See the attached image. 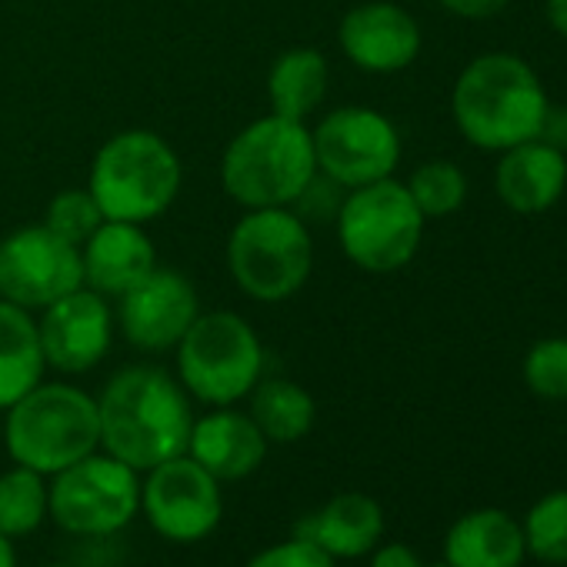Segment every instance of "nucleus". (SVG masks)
Segmentation results:
<instances>
[{
	"label": "nucleus",
	"mask_w": 567,
	"mask_h": 567,
	"mask_svg": "<svg viewBox=\"0 0 567 567\" xmlns=\"http://www.w3.org/2000/svg\"><path fill=\"white\" fill-rule=\"evenodd\" d=\"M97 417L101 447L137 474L187 454L190 398L164 368L134 364L117 371L97 398Z\"/></svg>",
	"instance_id": "nucleus-1"
},
{
	"label": "nucleus",
	"mask_w": 567,
	"mask_h": 567,
	"mask_svg": "<svg viewBox=\"0 0 567 567\" xmlns=\"http://www.w3.org/2000/svg\"><path fill=\"white\" fill-rule=\"evenodd\" d=\"M550 101L537 71L511 54L491 51L474 58L454 84L451 111L461 137L477 151H511L540 134Z\"/></svg>",
	"instance_id": "nucleus-2"
},
{
	"label": "nucleus",
	"mask_w": 567,
	"mask_h": 567,
	"mask_svg": "<svg viewBox=\"0 0 567 567\" xmlns=\"http://www.w3.org/2000/svg\"><path fill=\"white\" fill-rule=\"evenodd\" d=\"M318 174L315 137L305 121L260 117L247 124L224 151V190L247 210L295 204Z\"/></svg>",
	"instance_id": "nucleus-3"
},
{
	"label": "nucleus",
	"mask_w": 567,
	"mask_h": 567,
	"mask_svg": "<svg viewBox=\"0 0 567 567\" xmlns=\"http://www.w3.org/2000/svg\"><path fill=\"white\" fill-rule=\"evenodd\" d=\"M4 444L14 464L54 477L101 447L97 401L74 384H38L8 408Z\"/></svg>",
	"instance_id": "nucleus-4"
},
{
	"label": "nucleus",
	"mask_w": 567,
	"mask_h": 567,
	"mask_svg": "<svg viewBox=\"0 0 567 567\" xmlns=\"http://www.w3.org/2000/svg\"><path fill=\"white\" fill-rule=\"evenodd\" d=\"M315 264V244L301 214L288 207L247 210L227 240V267L237 288L264 305L295 298Z\"/></svg>",
	"instance_id": "nucleus-5"
},
{
	"label": "nucleus",
	"mask_w": 567,
	"mask_h": 567,
	"mask_svg": "<svg viewBox=\"0 0 567 567\" xmlns=\"http://www.w3.org/2000/svg\"><path fill=\"white\" fill-rule=\"evenodd\" d=\"M87 190L107 220L144 224L174 204L181 190V161L161 134L124 131L97 151Z\"/></svg>",
	"instance_id": "nucleus-6"
},
{
	"label": "nucleus",
	"mask_w": 567,
	"mask_h": 567,
	"mask_svg": "<svg viewBox=\"0 0 567 567\" xmlns=\"http://www.w3.org/2000/svg\"><path fill=\"white\" fill-rule=\"evenodd\" d=\"M177 374L190 398L230 408L264 374V348L254 328L234 311L197 315L177 344Z\"/></svg>",
	"instance_id": "nucleus-7"
},
{
	"label": "nucleus",
	"mask_w": 567,
	"mask_h": 567,
	"mask_svg": "<svg viewBox=\"0 0 567 567\" xmlns=\"http://www.w3.org/2000/svg\"><path fill=\"white\" fill-rule=\"evenodd\" d=\"M427 217L417 210L408 184L384 177L354 187L338 210V237L344 254L371 274L408 267L421 247Z\"/></svg>",
	"instance_id": "nucleus-8"
},
{
	"label": "nucleus",
	"mask_w": 567,
	"mask_h": 567,
	"mask_svg": "<svg viewBox=\"0 0 567 567\" xmlns=\"http://www.w3.org/2000/svg\"><path fill=\"white\" fill-rule=\"evenodd\" d=\"M54 524L81 540L121 534L141 514V477L114 454H87L48 484Z\"/></svg>",
	"instance_id": "nucleus-9"
},
{
	"label": "nucleus",
	"mask_w": 567,
	"mask_h": 567,
	"mask_svg": "<svg viewBox=\"0 0 567 567\" xmlns=\"http://www.w3.org/2000/svg\"><path fill=\"white\" fill-rule=\"evenodd\" d=\"M141 481V514L151 530L174 544H197L220 527L224 494L220 481L190 454H177Z\"/></svg>",
	"instance_id": "nucleus-10"
},
{
	"label": "nucleus",
	"mask_w": 567,
	"mask_h": 567,
	"mask_svg": "<svg viewBox=\"0 0 567 567\" xmlns=\"http://www.w3.org/2000/svg\"><path fill=\"white\" fill-rule=\"evenodd\" d=\"M84 288L81 247L58 237L48 224L24 227L0 240V298L24 308H51Z\"/></svg>",
	"instance_id": "nucleus-11"
},
{
	"label": "nucleus",
	"mask_w": 567,
	"mask_h": 567,
	"mask_svg": "<svg viewBox=\"0 0 567 567\" xmlns=\"http://www.w3.org/2000/svg\"><path fill=\"white\" fill-rule=\"evenodd\" d=\"M311 137L318 171L348 190L391 177L401 161V134L374 107H338Z\"/></svg>",
	"instance_id": "nucleus-12"
},
{
	"label": "nucleus",
	"mask_w": 567,
	"mask_h": 567,
	"mask_svg": "<svg viewBox=\"0 0 567 567\" xmlns=\"http://www.w3.org/2000/svg\"><path fill=\"white\" fill-rule=\"evenodd\" d=\"M197 315L194 284L171 267H154L144 280L121 295L124 338L147 354L177 348Z\"/></svg>",
	"instance_id": "nucleus-13"
},
{
	"label": "nucleus",
	"mask_w": 567,
	"mask_h": 567,
	"mask_svg": "<svg viewBox=\"0 0 567 567\" xmlns=\"http://www.w3.org/2000/svg\"><path fill=\"white\" fill-rule=\"evenodd\" d=\"M44 361L61 374H84L104 361L111 351V308L97 291L78 288L74 295L44 308V321L38 324Z\"/></svg>",
	"instance_id": "nucleus-14"
},
{
	"label": "nucleus",
	"mask_w": 567,
	"mask_h": 567,
	"mask_svg": "<svg viewBox=\"0 0 567 567\" xmlns=\"http://www.w3.org/2000/svg\"><path fill=\"white\" fill-rule=\"evenodd\" d=\"M338 41L351 64L368 74H398L421 54L417 21L391 0H371L348 11L338 28Z\"/></svg>",
	"instance_id": "nucleus-15"
},
{
	"label": "nucleus",
	"mask_w": 567,
	"mask_h": 567,
	"mask_svg": "<svg viewBox=\"0 0 567 567\" xmlns=\"http://www.w3.org/2000/svg\"><path fill=\"white\" fill-rule=\"evenodd\" d=\"M494 190L507 210L520 217H537L550 210L567 190V154L537 137L501 151Z\"/></svg>",
	"instance_id": "nucleus-16"
},
{
	"label": "nucleus",
	"mask_w": 567,
	"mask_h": 567,
	"mask_svg": "<svg viewBox=\"0 0 567 567\" xmlns=\"http://www.w3.org/2000/svg\"><path fill=\"white\" fill-rule=\"evenodd\" d=\"M267 447L270 441L260 434L254 417L234 408H217L204 417H194L187 441V454L220 484L250 477L264 464Z\"/></svg>",
	"instance_id": "nucleus-17"
},
{
	"label": "nucleus",
	"mask_w": 567,
	"mask_h": 567,
	"mask_svg": "<svg viewBox=\"0 0 567 567\" xmlns=\"http://www.w3.org/2000/svg\"><path fill=\"white\" fill-rule=\"evenodd\" d=\"M298 537H308L334 560L368 557L384 537V507L364 491H341L295 527Z\"/></svg>",
	"instance_id": "nucleus-18"
},
{
	"label": "nucleus",
	"mask_w": 567,
	"mask_h": 567,
	"mask_svg": "<svg viewBox=\"0 0 567 567\" xmlns=\"http://www.w3.org/2000/svg\"><path fill=\"white\" fill-rule=\"evenodd\" d=\"M84 280L97 295L121 298L157 267V254L141 224L104 220L84 244Z\"/></svg>",
	"instance_id": "nucleus-19"
},
{
	"label": "nucleus",
	"mask_w": 567,
	"mask_h": 567,
	"mask_svg": "<svg viewBox=\"0 0 567 567\" xmlns=\"http://www.w3.org/2000/svg\"><path fill=\"white\" fill-rule=\"evenodd\" d=\"M527 557L520 520L501 507L461 514L444 534L447 567H520Z\"/></svg>",
	"instance_id": "nucleus-20"
},
{
	"label": "nucleus",
	"mask_w": 567,
	"mask_h": 567,
	"mask_svg": "<svg viewBox=\"0 0 567 567\" xmlns=\"http://www.w3.org/2000/svg\"><path fill=\"white\" fill-rule=\"evenodd\" d=\"M44 368L48 361L31 311L0 298V411L38 388Z\"/></svg>",
	"instance_id": "nucleus-21"
},
{
	"label": "nucleus",
	"mask_w": 567,
	"mask_h": 567,
	"mask_svg": "<svg viewBox=\"0 0 567 567\" xmlns=\"http://www.w3.org/2000/svg\"><path fill=\"white\" fill-rule=\"evenodd\" d=\"M328 61L315 48L284 51L267 74V97L274 114L305 121L315 114L328 94Z\"/></svg>",
	"instance_id": "nucleus-22"
},
{
	"label": "nucleus",
	"mask_w": 567,
	"mask_h": 567,
	"mask_svg": "<svg viewBox=\"0 0 567 567\" xmlns=\"http://www.w3.org/2000/svg\"><path fill=\"white\" fill-rule=\"evenodd\" d=\"M250 417L270 444H295L311 434L318 404L288 378H264L250 391Z\"/></svg>",
	"instance_id": "nucleus-23"
},
{
	"label": "nucleus",
	"mask_w": 567,
	"mask_h": 567,
	"mask_svg": "<svg viewBox=\"0 0 567 567\" xmlns=\"http://www.w3.org/2000/svg\"><path fill=\"white\" fill-rule=\"evenodd\" d=\"M51 517L48 511V477L14 464L11 471L0 474V534L11 540L34 534L44 520Z\"/></svg>",
	"instance_id": "nucleus-24"
},
{
	"label": "nucleus",
	"mask_w": 567,
	"mask_h": 567,
	"mask_svg": "<svg viewBox=\"0 0 567 567\" xmlns=\"http://www.w3.org/2000/svg\"><path fill=\"white\" fill-rule=\"evenodd\" d=\"M520 530L530 557L544 564H567V487L537 497Z\"/></svg>",
	"instance_id": "nucleus-25"
},
{
	"label": "nucleus",
	"mask_w": 567,
	"mask_h": 567,
	"mask_svg": "<svg viewBox=\"0 0 567 567\" xmlns=\"http://www.w3.org/2000/svg\"><path fill=\"white\" fill-rule=\"evenodd\" d=\"M408 190H411L417 210L427 220H437V217H451V214H457L464 207V200H467V177L451 161H424L411 174Z\"/></svg>",
	"instance_id": "nucleus-26"
},
{
	"label": "nucleus",
	"mask_w": 567,
	"mask_h": 567,
	"mask_svg": "<svg viewBox=\"0 0 567 567\" xmlns=\"http://www.w3.org/2000/svg\"><path fill=\"white\" fill-rule=\"evenodd\" d=\"M524 384L540 401H567V338H540L520 364Z\"/></svg>",
	"instance_id": "nucleus-27"
},
{
	"label": "nucleus",
	"mask_w": 567,
	"mask_h": 567,
	"mask_svg": "<svg viewBox=\"0 0 567 567\" xmlns=\"http://www.w3.org/2000/svg\"><path fill=\"white\" fill-rule=\"evenodd\" d=\"M107 217H104V210H101V204L94 200V194L91 190H64V194H58L51 204H48V227L58 234V237H64V240H71V244H78V247H84L87 244V237L104 224Z\"/></svg>",
	"instance_id": "nucleus-28"
},
{
	"label": "nucleus",
	"mask_w": 567,
	"mask_h": 567,
	"mask_svg": "<svg viewBox=\"0 0 567 567\" xmlns=\"http://www.w3.org/2000/svg\"><path fill=\"white\" fill-rule=\"evenodd\" d=\"M244 567H338V560L318 544H311L308 537L291 534L288 540H277L257 550Z\"/></svg>",
	"instance_id": "nucleus-29"
},
{
	"label": "nucleus",
	"mask_w": 567,
	"mask_h": 567,
	"mask_svg": "<svg viewBox=\"0 0 567 567\" xmlns=\"http://www.w3.org/2000/svg\"><path fill=\"white\" fill-rule=\"evenodd\" d=\"M368 557H371V567H424L417 550L404 540H388V544L381 540Z\"/></svg>",
	"instance_id": "nucleus-30"
},
{
	"label": "nucleus",
	"mask_w": 567,
	"mask_h": 567,
	"mask_svg": "<svg viewBox=\"0 0 567 567\" xmlns=\"http://www.w3.org/2000/svg\"><path fill=\"white\" fill-rule=\"evenodd\" d=\"M437 4L457 18H467V21H487V18H497L511 0H437Z\"/></svg>",
	"instance_id": "nucleus-31"
},
{
	"label": "nucleus",
	"mask_w": 567,
	"mask_h": 567,
	"mask_svg": "<svg viewBox=\"0 0 567 567\" xmlns=\"http://www.w3.org/2000/svg\"><path fill=\"white\" fill-rule=\"evenodd\" d=\"M537 141H544V144H550V147L567 154V107H554V104L547 107Z\"/></svg>",
	"instance_id": "nucleus-32"
},
{
	"label": "nucleus",
	"mask_w": 567,
	"mask_h": 567,
	"mask_svg": "<svg viewBox=\"0 0 567 567\" xmlns=\"http://www.w3.org/2000/svg\"><path fill=\"white\" fill-rule=\"evenodd\" d=\"M544 14H547V24L567 41V0H544Z\"/></svg>",
	"instance_id": "nucleus-33"
},
{
	"label": "nucleus",
	"mask_w": 567,
	"mask_h": 567,
	"mask_svg": "<svg viewBox=\"0 0 567 567\" xmlns=\"http://www.w3.org/2000/svg\"><path fill=\"white\" fill-rule=\"evenodd\" d=\"M0 567H18V550L8 534H0Z\"/></svg>",
	"instance_id": "nucleus-34"
},
{
	"label": "nucleus",
	"mask_w": 567,
	"mask_h": 567,
	"mask_svg": "<svg viewBox=\"0 0 567 567\" xmlns=\"http://www.w3.org/2000/svg\"><path fill=\"white\" fill-rule=\"evenodd\" d=\"M44 567H81V564H71V560H51V564H44Z\"/></svg>",
	"instance_id": "nucleus-35"
},
{
	"label": "nucleus",
	"mask_w": 567,
	"mask_h": 567,
	"mask_svg": "<svg viewBox=\"0 0 567 567\" xmlns=\"http://www.w3.org/2000/svg\"><path fill=\"white\" fill-rule=\"evenodd\" d=\"M424 567H447V564H444V560H441V564H424Z\"/></svg>",
	"instance_id": "nucleus-36"
}]
</instances>
